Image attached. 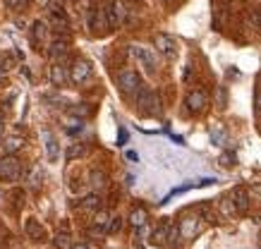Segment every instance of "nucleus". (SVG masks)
<instances>
[{"label": "nucleus", "instance_id": "nucleus-1", "mask_svg": "<svg viewBox=\"0 0 261 249\" xmlns=\"http://www.w3.org/2000/svg\"><path fill=\"white\" fill-rule=\"evenodd\" d=\"M137 108H139V113L142 115H159L161 113V98L156 91H151V89L142 87L139 89V94H137Z\"/></svg>", "mask_w": 261, "mask_h": 249}, {"label": "nucleus", "instance_id": "nucleus-2", "mask_svg": "<svg viewBox=\"0 0 261 249\" xmlns=\"http://www.w3.org/2000/svg\"><path fill=\"white\" fill-rule=\"evenodd\" d=\"M87 26L91 29V34H103L111 29L108 24V17H106V5H91L87 10Z\"/></svg>", "mask_w": 261, "mask_h": 249}, {"label": "nucleus", "instance_id": "nucleus-3", "mask_svg": "<svg viewBox=\"0 0 261 249\" xmlns=\"http://www.w3.org/2000/svg\"><path fill=\"white\" fill-rule=\"evenodd\" d=\"M118 87H120V91H122L125 96H132V94H139V89H142V79H139V74H137L135 70L125 67V70H120L118 72Z\"/></svg>", "mask_w": 261, "mask_h": 249}, {"label": "nucleus", "instance_id": "nucleus-4", "mask_svg": "<svg viewBox=\"0 0 261 249\" xmlns=\"http://www.w3.org/2000/svg\"><path fill=\"white\" fill-rule=\"evenodd\" d=\"M19 175H22V161L17 158L15 153H5L0 158V177L15 182V180H19Z\"/></svg>", "mask_w": 261, "mask_h": 249}, {"label": "nucleus", "instance_id": "nucleus-5", "mask_svg": "<svg viewBox=\"0 0 261 249\" xmlns=\"http://www.w3.org/2000/svg\"><path fill=\"white\" fill-rule=\"evenodd\" d=\"M106 17H108V24L111 29H118L127 22V8L122 0H108L106 3Z\"/></svg>", "mask_w": 261, "mask_h": 249}, {"label": "nucleus", "instance_id": "nucleus-6", "mask_svg": "<svg viewBox=\"0 0 261 249\" xmlns=\"http://www.w3.org/2000/svg\"><path fill=\"white\" fill-rule=\"evenodd\" d=\"M129 53H132V58H135L137 63L144 67V72H146V74H156L159 65H156V56H153L149 48H144V46H132V48H129Z\"/></svg>", "mask_w": 261, "mask_h": 249}, {"label": "nucleus", "instance_id": "nucleus-7", "mask_svg": "<svg viewBox=\"0 0 261 249\" xmlns=\"http://www.w3.org/2000/svg\"><path fill=\"white\" fill-rule=\"evenodd\" d=\"M91 74H94V70H91V65H89L87 60H74V63H72V67H70L72 84L82 87V84H87V81L91 79Z\"/></svg>", "mask_w": 261, "mask_h": 249}, {"label": "nucleus", "instance_id": "nucleus-8", "mask_svg": "<svg viewBox=\"0 0 261 249\" xmlns=\"http://www.w3.org/2000/svg\"><path fill=\"white\" fill-rule=\"evenodd\" d=\"M153 46H156V50H159L161 56L170 58V60L177 56V41L173 36H168V34H156L153 36Z\"/></svg>", "mask_w": 261, "mask_h": 249}, {"label": "nucleus", "instance_id": "nucleus-9", "mask_svg": "<svg viewBox=\"0 0 261 249\" xmlns=\"http://www.w3.org/2000/svg\"><path fill=\"white\" fill-rule=\"evenodd\" d=\"M185 105H187V110H190V113L199 115V113L206 110V105H208V96H206L201 89H194V91H190V94H187Z\"/></svg>", "mask_w": 261, "mask_h": 249}, {"label": "nucleus", "instance_id": "nucleus-10", "mask_svg": "<svg viewBox=\"0 0 261 249\" xmlns=\"http://www.w3.org/2000/svg\"><path fill=\"white\" fill-rule=\"evenodd\" d=\"M50 81L56 87H63L70 81V67H67V60H56L53 67H50Z\"/></svg>", "mask_w": 261, "mask_h": 249}, {"label": "nucleus", "instance_id": "nucleus-11", "mask_svg": "<svg viewBox=\"0 0 261 249\" xmlns=\"http://www.w3.org/2000/svg\"><path fill=\"white\" fill-rule=\"evenodd\" d=\"M48 32H50V29H48V24H46V22H41V19H36V22L32 24V46L36 50H41L43 46H46Z\"/></svg>", "mask_w": 261, "mask_h": 249}, {"label": "nucleus", "instance_id": "nucleus-12", "mask_svg": "<svg viewBox=\"0 0 261 249\" xmlns=\"http://www.w3.org/2000/svg\"><path fill=\"white\" fill-rule=\"evenodd\" d=\"M230 197H232V204H235L238 213H247V211H249V201H252L249 189H245V187H235Z\"/></svg>", "mask_w": 261, "mask_h": 249}, {"label": "nucleus", "instance_id": "nucleus-13", "mask_svg": "<svg viewBox=\"0 0 261 249\" xmlns=\"http://www.w3.org/2000/svg\"><path fill=\"white\" fill-rule=\"evenodd\" d=\"M24 233H27V237H29V240H36V242L46 240V228H43L36 218H29V220L24 223Z\"/></svg>", "mask_w": 261, "mask_h": 249}, {"label": "nucleus", "instance_id": "nucleus-14", "mask_svg": "<svg viewBox=\"0 0 261 249\" xmlns=\"http://www.w3.org/2000/svg\"><path fill=\"white\" fill-rule=\"evenodd\" d=\"M67 50H70L67 39H56L50 43V48H48V56L53 58V60H67Z\"/></svg>", "mask_w": 261, "mask_h": 249}, {"label": "nucleus", "instance_id": "nucleus-15", "mask_svg": "<svg viewBox=\"0 0 261 249\" xmlns=\"http://www.w3.org/2000/svg\"><path fill=\"white\" fill-rule=\"evenodd\" d=\"M50 17H53V29H56L58 34H60V32H63V34L70 32V19H67V15H65L63 8H56Z\"/></svg>", "mask_w": 261, "mask_h": 249}, {"label": "nucleus", "instance_id": "nucleus-16", "mask_svg": "<svg viewBox=\"0 0 261 249\" xmlns=\"http://www.w3.org/2000/svg\"><path fill=\"white\" fill-rule=\"evenodd\" d=\"M170 230H173V223L159 225V228L153 230V235H151V242H153V244H168V240H170Z\"/></svg>", "mask_w": 261, "mask_h": 249}, {"label": "nucleus", "instance_id": "nucleus-17", "mask_svg": "<svg viewBox=\"0 0 261 249\" xmlns=\"http://www.w3.org/2000/svg\"><path fill=\"white\" fill-rule=\"evenodd\" d=\"M180 233L182 237H194V235L199 233V218H185V220H180Z\"/></svg>", "mask_w": 261, "mask_h": 249}, {"label": "nucleus", "instance_id": "nucleus-18", "mask_svg": "<svg viewBox=\"0 0 261 249\" xmlns=\"http://www.w3.org/2000/svg\"><path fill=\"white\" fill-rule=\"evenodd\" d=\"M82 209L91 211V213H98V211L103 209L101 197H98V194H89V197H84V199H82Z\"/></svg>", "mask_w": 261, "mask_h": 249}, {"label": "nucleus", "instance_id": "nucleus-19", "mask_svg": "<svg viewBox=\"0 0 261 249\" xmlns=\"http://www.w3.org/2000/svg\"><path fill=\"white\" fill-rule=\"evenodd\" d=\"M89 182H91V187H94V189H103V187L108 185V177H106V173H103V170H91Z\"/></svg>", "mask_w": 261, "mask_h": 249}, {"label": "nucleus", "instance_id": "nucleus-20", "mask_svg": "<svg viewBox=\"0 0 261 249\" xmlns=\"http://www.w3.org/2000/svg\"><path fill=\"white\" fill-rule=\"evenodd\" d=\"M43 137H46V151H48V158H50V161H58V142H56V137H53L50 132H46Z\"/></svg>", "mask_w": 261, "mask_h": 249}, {"label": "nucleus", "instance_id": "nucleus-21", "mask_svg": "<svg viewBox=\"0 0 261 249\" xmlns=\"http://www.w3.org/2000/svg\"><path fill=\"white\" fill-rule=\"evenodd\" d=\"M129 223L135 225V228H144V223H146V211L135 209L132 211V216H129Z\"/></svg>", "mask_w": 261, "mask_h": 249}, {"label": "nucleus", "instance_id": "nucleus-22", "mask_svg": "<svg viewBox=\"0 0 261 249\" xmlns=\"http://www.w3.org/2000/svg\"><path fill=\"white\" fill-rule=\"evenodd\" d=\"M53 244H56V249H70L72 247L70 235H67V233H58L56 240H53Z\"/></svg>", "mask_w": 261, "mask_h": 249}, {"label": "nucleus", "instance_id": "nucleus-23", "mask_svg": "<svg viewBox=\"0 0 261 249\" xmlns=\"http://www.w3.org/2000/svg\"><path fill=\"white\" fill-rule=\"evenodd\" d=\"M84 151H87L84 144H72L70 149H67V156H65V158H67V161H74L77 156H84Z\"/></svg>", "mask_w": 261, "mask_h": 249}, {"label": "nucleus", "instance_id": "nucleus-24", "mask_svg": "<svg viewBox=\"0 0 261 249\" xmlns=\"http://www.w3.org/2000/svg\"><path fill=\"white\" fill-rule=\"evenodd\" d=\"M19 146H22V139H19V137H10L8 142H5V149H3V151H5V153H15Z\"/></svg>", "mask_w": 261, "mask_h": 249}, {"label": "nucleus", "instance_id": "nucleus-25", "mask_svg": "<svg viewBox=\"0 0 261 249\" xmlns=\"http://www.w3.org/2000/svg\"><path fill=\"white\" fill-rule=\"evenodd\" d=\"M41 177H43V175H41V168L36 165V168L29 173V187H34V189H36V187L41 185Z\"/></svg>", "mask_w": 261, "mask_h": 249}, {"label": "nucleus", "instance_id": "nucleus-26", "mask_svg": "<svg viewBox=\"0 0 261 249\" xmlns=\"http://www.w3.org/2000/svg\"><path fill=\"white\" fill-rule=\"evenodd\" d=\"M221 209L225 216H232V213H238V209H235V204H232V197L230 199H223L221 201Z\"/></svg>", "mask_w": 261, "mask_h": 249}, {"label": "nucleus", "instance_id": "nucleus-27", "mask_svg": "<svg viewBox=\"0 0 261 249\" xmlns=\"http://www.w3.org/2000/svg\"><path fill=\"white\" fill-rule=\"evenodd\" d=\"M122 225H125V223H122V218H111V225H108V233H111V235H115V233H120V230H122Z\"/></svg>", "mask_w": 261, "mask_h": 249}, {"label": "nucleus", "instance_id": "nucleus-28", "mask_svg": "<svg viewBox=\"0 0 261 249\" xmlns=\"http://www.w3.org/2000/svg\"><path fill=\"white\" fill-rule=\"evenodd\" d=\"M252 24H254V29H261V8H256L252 12Z\"/></svg>", "mask_w": 261, "mask_h": 249}, {"label": "nucleus", "instance_id": "nucleus-29", "mask_svg": "<svg viewBox=\"0 0 261 249\" xmlns=\"http://www.w3.org/2000/svg\"><path fill=\"white\" fill-rule=\"evenodd\" d=\"M249 194L256 197V199H261V182H254V185L249 187Z\"/></svg>", "mask_w": 261, "mask_h": 249}, {"label": "nucleus", "instance_id": "nucleus-30", "mask_svg": "<svg viewBox=\"0 0 261 249\" xmlns=\"http://www.w3.org/2000/svg\"><path fill=\"white\" fill-rule=\"evenodd\" d=\"M5 5H8L10 10H17L19 5H22V0H5Z\"/></svg>", "mask_w": 261, "mask_h": 249}, {"label": "nucleus", "instance_id": "nucleus-31", "mask_svg": "<svg viewBox=\"0 0 261 249\" xmlns=\"http://www.w3.org/2000/svg\"><path fill=\"white\" fill-rule=\"evenodd\" d=\"M72 113H74V115H89L91 108H72Z\"/></svg>", "mask_w": 261, "mask_h": 249}, {"label": "nucleus", "instance_id": "nucleus-32", "mask_svg": "<svg viewBox=\"0 0 261 249\" xmlns=\"http://www.w3.org/2000/svg\"><path fill=\"white\" fill-rule=\"evenodd\" d=\"M5 70H8V67H5V65H3V63H0V81H3V79H5Z\"/></svg>", "mask_w": 261, "mask_h": 249}, {"label": "nucleus", "instance_id": "nucleus-33", "mask_svg": "<svg viewBox=\"0 0 261 249\" xmlns=\"http://www.w3.org/2000/svg\"><path fill=\"white\" fill-rule=\"evenodd\" d=\"M72 249H91V247H89V244H74Z\"/></svg>", "mask_w": 261, "mask_h": 249}, {"label": "nucleus", "instance_id": "nucleus-34", "mask_svg": "<svg viewBox=\"0 0 261 249\" xmlns=\"http://www.w3.org/2000/svg\"><path fill=\"white\" fill-rule=\"evenodd\" d=\"M256 108H259V110H261V94H259V96H256Z\"/></svg>", "mask_w": 261, "mask_h": 249}, {"label": "nucleus", "instance_id": "nucleus-35", "mask_svg": "<svg viewBox=\"0 0 261 249\" xmlns=\"http://www.w3.org/2000/svg\"><path fill=\"white\" fill-rule=\"evenodd\" d=\"M0 137H3V115H0Z\"/></svg>", "mask_w": 261, "mask_h": 249}, {"label": "nucleus", "instance_id": "nucleus-36", "mask_svg": "<svg viewBox=\"0 0 261 249\" xmlns=\"http://www.w3.org/2000/svg\"><path fill=\"white\" fill-rule=\"evenodd\" d=\"M168 3H170V0H168Z\"/></svg>", "mask_w": 261, "mask_h": 249}]
</instances>
